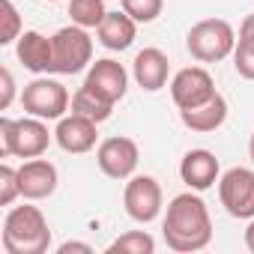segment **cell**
<instances>
[{
	"label": "cell",
	"mask_w": 254,
	"mask_h": 254,
	"mask_svg": "<svg viewBox=\"0 0 254 254\" xmlns=\"http://www.w3.org/2000/svg\"><path fill=\"white\" fill-rule=\"evenodd\" d=\"M162 236L171 251L177 254H191L203 251L212 242V218L197 191H183L168 203L165 221H162Z\"/></svg>",
	"instance_id": "cell-1"
},
{
	"label": "cell",
	"mask_w": 254,
	"mask_h": 254,
	"mask_svg": "<svg viewBox=\"0 0 254 254\" xmlns=\"http://www.w3.org/2000/svg\"><path fill=\"white\" fill-rule=\"evenodd\" d=\"M3 251L6 254H45L51 248V230L39 206H12L3 221Z\"/></svg>",
	"instance_id": "cell-2"
},
{
	"label": "cell",
	"mask_w": 254,
	"mask_h": 254,
	"mask_svg": "<svg viewBox=\"0 0 254 254\" xmlns=\"http://www.w3.org/2000/svg\"><path fill=\"white\" fill-rule=\"evenodd\" d=\"M51 144V132L45 120L24 117L9 120L0 117V156H18V159H39Z\"/></svg>",
	"instance_id": "cell-3"
},
{
	"label": "cell",
	"mask_w": 254,
	"mask_h": 254,
	"mask_svg": "<svg viewBox=\"0 0 254 254\" xmlns=\"http://www.w3.org/2000/svg\"><path fill=\"white\" fill-rule=\"evenodd\" d=\"M186 48L200 63H218V60H224V57L233 54V48H236V30L224 18H203V21H197L189 30Z\"/></svg>",
	"instance_id": "cell-4"
},
{
	"label": "cell",
	"mask_w": 254,
	"mask_h": 254,
	"mask_svg": "<svg viewBox=\"0 0 254 254\" xmlns=\"http://www.w3.org/2000/svg\"><path fill=\"white\" fill-rule=\"evenodd\" d=\"M51 39H54L51 72H57V75H78V72H84L93 63V39H90L87 27L69 24V27H60Z\"/></svg>",
	"instance_id": "cell-5"
},
{
	"label": "cell",
	"mask_w": 254,
	"mask_h": 254,
	"mask_svg": "<svg viewBox=\"0 0 254 254\" xmlns=\"http://www.w3.org/2000/svg\"><path fill=\"white\" fill-rule=\"evenodd\" d=\"M21 105L30 117H39V120H60L66 117L69 105H72V96L69 90L54 81V78H36L24 87L21 93Z\"/></svg>",
	"instance_id": "cell-6"
},
{
	"label": "cell",
	"mask_w": 254,
	"mask_h": 254,
	"mask_svg": "<svg viewBox=\"0 0 254 254\" xmlns=\"http://www.w3.org/2000/svg\"><path fill=\"white\" fill-rule=\"evenodd\" d=\"M218 197L227 215L233 218H254V171L251 168H230L218 177Z\"/></svg>",
	"instance_id": "cell-7"
},
{
	"label": "cell",
	"mask_w": 254,
	"mask_h": 254,
	"mask_svg": "<svg viewBox=\"0 0 254 254\" xmlns=\"http://www.w3.org/2000/svg\"><path fill=\"white\" fill-rule=\"evenodd\" d=\"M123 206L129 212V218L141 221V224H150L159 218L162 212V186L156 177H147V174H138V177H129L123 189Z\"/></svg>",
	"instance_id": "cell-8"
},
{
	"label": "cell",
	"mask_w": 254,
	"mask_h": 254,
	"mask_svg": "<svg viewBox=\"0 0 254 254\" xmlns=\"http://www.w3.org/2000/svg\"><path fill=\"white\" fill-rule=\"evenodd\" d=\"M138 159H141L138 144L132 138H126V135L105 138L99 144V150H96V165L111 180H129V177H135Z\"/></svg>",
	"instance_id": "cell-9"
},
{
	"label": "cell",
	"mask_w": 254,
	"mask_h": 254,
	"mask_svg": "<svg viewBox=\"0 0 254 254\" xmlns=\"http://www.w3.org/2000/svg\"><path fill=\"white\" fill-rule=\"evenodd\" d=\"M218 90H215V81H212V75L203 69V66H186V69H180L177 75H174V81H171V99H174V105L180 108V111H186V108H197V105H203L206 99H212Z\"/></svg>",
	"instance_id": "cell-10"
},
{
	"label": "cell",
	"mask_w": 254,
	"mask_h": 254,
	"mask_svg": "<svg viewBox=\"0 0 254 254\" xmlns=\"http://www.w3.org/2000/svg\"><path fill=\"white\" fill-rule=\"evenodd\" d=\"M84 87H90V90H93L96 96H102L105 102L117 105V102L126 96V90H129V72L123 69V63L105 57V60L90 63Z\"/></svg>",
	"instance_id": "cell-11"
},
{
	"label": "cell",
	"mask_w": 254,
	"mask_h": 254,
	"mask_svg": "<svg viewBox=\"0 0 254 254\" xmlns=\"http://www.w3.org/2000/svg\"><path fill=\"white\" fill-rule=\"evenodd\" d=\"M96 126L90 117H81V114H66L57 120V129H54V141L63 153H72V156H81V153H90L96 147Z\"/></svg>",
	"instance_id": "cell-12"
},
{
	"label": "cell",
	"mask_w": 254,
	"mask_h": 254,
	"mask_svg": "<svg viewBox=\"0 0 254 254\" xmlns=\"http://www.w3.org/2000/svg\"><path fill=\"white\" fill-rule=\"evenodd\" d=\"M57 168L48 159H27L18 168V186H21V197L24 200H45L57 191Z\"/></svg>",
	"instance_id": "cell-13"
},
{
	"label": "cell",
	"mask_w": 254,
	"mask_h": 254,
	"mask_svg": "<svg viewBox=\"0 0 254 254\" xmlns=\"http://www.w3.org/2000/svg\"><path fill=\"white\" fill-rule=\"evenodd\" d=\"M218 159L209 150H189L180 162V180L191 191H206L218 183Z\"/></svg>",
	"instance_id": "cell-14"
},
{
	"label": "cell",
	"mask_w": 254,
	"mask_h": 254,
	"mask_svg": "<svg viewBox=\"0 0 254 254\" xmlns=\"http://www.w3.org/2000/svg\"><path fill=\"white\" fill-rule=\"evenodd\" d=\"M15 54H18V63L33 72V75H42V72H51V63H54V39L42 36L39 30H24L15 42Z\"/></svg>",
	"instance_id": "cell-15"
},
{
	"label": "cell",
	"mask_w": 254,
	"mask_h": 254,
	"mask_svg": "<svg viewBox=\"0 0 254 254\" xmlns=\"http://www.w3.org/2000/svg\"><path fill=\"white\" fill-rule=\"evenodd\" d=\"M132 75H135V81H138L141 90H147V93H159V90L168 84L171 60H168V54L159 51V48H144V51L135 54Z\"/></svg>",
	"instance_id": "cell-16"
},
{
	"label": "cell",
	"mask_w": 254,
	"mask_h": 254,
	"mask_svg": "<svg viewBox=\"0 0 254 254\" xmlns=\"http://www.w3.org/2000/svg\"><path fill=\"white\" fill-rule=\"evenodd\" d=\"M180 120H183L186 129L200 132V135H209V132L221 129L224 120H227V99H224L221 93H215V96H212V99H206L203 105L180 111Z\"/></svg>",
	"instance_id": "cell-17"
},
{
	"label": "cell",
	"mask_w": 254,
	"mask_h": 254,
	"mask_svg": "<svg viewBox=\"0 0 254 254\" xmlns=\"http://www.w3.org/2000/svg\"><path fill=\"white\" fill-rule=\"evenodd\" d=\"M96 36L108 51H126L138 36V21L129 12H108L105 21L96 27Z\"/></svg>",
	"instance_id": "cell-18"
},
{
	"label": "cell",
	"mask_w": 254,
	"mask_h": 254,
	"mask_svg": "<svg viewBox=\"0 0 254 254\" xmlns=\"http://www.w3.org/2000/svg\"><path fill=\"white\" fill-rule=\"evenodd\" d=\"M72 111L81 114V117H90L93 123H105V120L114 114V105L105 102L102 96H96L90 87H81V90H75V96H72Z\"/></svg>",
	"instance_id": "cell-19"
},
{
	"label": "cell",
	"mask_w": 254,
	"mask_h": 254,
	"mask_svg": "<svg viewBox=\"0 0 254 254\" xmlns=\"http://www.w3.org/2000/svg\"><path fill=\"white\" fill-rule=\"evenodd\" d=\"M108 9H105V0H69V18L78 27H99L105 21Z\"/></svg>",
	"instance_id": "cell-20"
},
{
	"label": "cell",
	"mask_w": 254,
	"mask_h": 254,
	"mask_svg": "<svg viewBox=\"0 0 254 254\" xmlns=\"http://www.w3.org/2000/svg\"><path fill=\"white\" fill-rule=\"evenodd\" d=\"M153 251H156V239L147 230H129L108 245V254H153Z\"/></svg>",
	"instance_id": "cell-21"
},
{
	"label": "cell",
	"mask_w": 254,
	"mask_h": 254,
	"mask_svg": "<svg viewBox=\"0 0 254 254\" xmlns=\"http://www.w3.org/2000/svg\"><path fill=\"white\" fill-rule=\"evenodd\" d=\"M0 21H3V24H0V45L18 42V36L24 30H21V15H18L12 0H0Z\"/></svg>",
	"instance_id": "cell-22"
},
{
	"label": "cell",
	"mask_w": 254,
	"mask_h": 254,
	"mask_svg": "<svg viewBox=\"0 0 254 254\" xmlns=\"http://www.w3.org/2000/svg\"><path fill=\"white\" fill-rule=\"evenodd\" d=\"M120 3H123V12H129L138 24L156 21L165 9V0H120Z\"/></svg>",
	"instance_id": "cell-23"
},
{
	"label": "cell",
	"mask_w": 254,
	"mask_h": 254,
	"mask_svg": "<svg viewBox=\"0 0 254 254\" xmlns=\"http://www.w3.org/2000/svg\"><path fill=\"white\" fill-rule=\"evenodd\" d=\"M15 197H21L18 171L9 168V165H0V206H12Z\"/></svg>",
	"instance_id": "cell-24"
},
{
	"label": "cell",
	"mask_w": 254,
	"mask_h": 254,
	"mask_svg": "<svg viewBox=\"0 0 254 254\" xmlns=\"http://www.w3.org/2000/svg\"><path fill=\"white\" fill-rule=\"evenodd\" d=\"M233 69H236L239 78L254 81V45L236 42V48H233Z\"/></svg>",
	"instance_id": "cell-25"
},
{
	"label": "cell",
	"mask_w": 254,
	"mask_h": 254,
	"mask_svg": "<svg viewBox=\"0 0 254 254\" xmlns=\"http://www.w3.org/2000/svg\"><path fill=\"white\" fill-rule=\"evenodd\" d=\"M0 111H6L9 105H12V99H15V78H12V72L3 66L0 69Z\"/></svg>",
	"instance_id": "cell-26"
},
{
	"label": "cell",
	"mask_w": 254,
	"mask_h": 254,
	"mask_svg": "<svg viewBox=\"0 0 254 254\" xmlns=\"http://www.w3.org/2000/svg\"><path fill=\"white\" fill-rule=\"evenodd\" d=\"M236 42H245V45H254V12L242 18V24H239V39H236Z\"/></svg>",
	"instance_id": "cell-27"
},
{
	"label": "cell",
	"mask_w": 254,
	"mask_h": 254,
	"mask_svg": "<svg viewBox=\"0 0 254 254\" xmlns=\"http://www.w3.org/2000/svg\"><path fill=\"white\" fill-rule=\"evenodd\" d=\"M57 251H60V254H69V251H84V254H93V245H87V242H63Z\"/></svg>",
	"instance_id": "cell-28"
},
{
	"label": "cell",
	"mask_w": 254,
	"mask_h": 254,
	"mask_svg": "<svg viewBox=\"0 0 254 254\" xmlns=\"http://www.w3.org/2000/svg\"><path fill=\"white\" fill-rule=\"evenodd\" d=\"M245 248L254 254V218H248V227H245Z\"/></svg>",
	"instance_id": "cell-29"
},
{
	"label": "cell",
	"mask_w": 254,
	"mask_h": 254,
	"mask_svg": "<svg viewBox=\"0 0 254 254\" xmlns=\"http://www.w3.org/2000/svg\"><path fill=\"white\" fill-rule=\"evenodd\" d=\"M248 156H251V162H254V135H251V141H248Z\"/></svg>",
	"instance_id": "cell-30"
},
{
	"label": "cell",
	"mask_w": 254,
	"mask_h": 254,
	"mask_svg": "<svg viewBox=\"0 0 254 254\" xmlns=\"http://www.w3.org/2000/svg\"><path fill=\"white\" fill-rule=\"evenodd\" d=\"M48 3H57V0H48Z\"/></svg>",
	"instance_id": "cell-31"
},
{
	"label": "cell",
	"mask_w": 254,
	"mask_h": 254,
	"mask_svg": "<svg viewBox=\"0 0 254 254\" xmlns=\"http://www.w3.org/2000/svg\"><path fill=\"white\" fill-rule=\"evenodd\" d=\"M105 3H108V0H105Z\"/></svg>",
	"instance_id": "cell-32"
}]
</instances>
